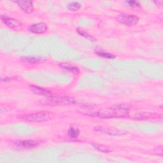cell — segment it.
<instances>
[{
  "mask_svg": "<svg viewBox=\"0 0 163 163\" xmlns=\"http://www.w3.org/2000/svg\"><path fill=\"white\" fill-rule=\"evenodd\" d=\"M23 61L27 62L31 64H34V63H41L45 62L47 59L41 56H33V57H26V58H23L21 59Z\"/></svg>",
  "mask_w": 163,
  "mask_h": 163,
  "instance_id": "cell-9",
  "label": "cell"
},
{
  "mask_svg": "<svg viewBox=\"0 0 163 163\" xmlns=\"http://www.w3.org/2000/svg\"><path fill=\"white\" fill-rule=\"evenodd\" d=\"M47 101L50 104L52 105H57L61 104H71L75 103V101L73 98L63 96H52L50 97Z\"/></svg>",
  "mask_w": 163,
  "mask_h": 163,
  "instance_id": "cell-5",
  "label": "cell"
},
{
  "mask_svg": "<svg viewBox=\"0 0 163 163\" xmlns=\"http://www.w3.org/2000/svg\"><path fill=\"white\" fill-rule=\"evenodd\" d=\"M95 53L99 56H100L101 58H104L114 59L115 58V56L114 55H113V54L110 53H107V52L102 51V50H96L95 52Z\"/></svg>",
  "mask_w": 163,
  "mask_h": 163,
  "instance_id": "cell-14",
  "label": "cell"
},
{
  "mask_svg": "<svg viewBox=\"0 0 163 163\" xmlns=\"http://www.w3.org/2000/svg\"><path fill=\"white\" fill-rule=\"evenodd\" d=\"M39 142L34 140H21L16 141L13 143V147L18 150H29L37 147Z\"/></svg>",
  "mask_w": 163,
  "mask_h": 163,
  "instance_id": "cell-4",
  "label": "cell"
},
{
  "mask_svg": "<svg viewBox=\"0 0 163 163\" xmlns=\"http://www.w3.org/2000/svg\"><path fill=\"white\" fill-rule=\"evenodd\" d=\"M59 66L61 68H62L63 69H64L65 71L69 72V73H72V74H77L79 72V69L77 67L72 66L71 64H69V63H62L59 64Z\"/></svg>",
  "mask_w": 163,
  "mask_h": 163,
  "instance_id": "cell-10",
  "label": "cell"
},
{
  "mask_svg": "<svg viewBox=\"0 0 163 163\" xmlns=\"http://www.w3.org/2000/svg\"><path fill=\"white\" fill-rule=\"evenodd\" d=\"M93 145L94 146V147L98 150L100 152H105V153H108V152H112V149L108 146L104 145H101V144H93Z\"/></svg>",
  "mask_w": 163,
  "mask_h": 163,
  "instance_id": "cell-11",
  "label": "cell"
},
{
  "mask_svg": "<svg viewBox=\"0 0 163 163\" xmlns=\"http://www.w3.org/2000/svg\"><path fill=\"white\" fill-rule=\"evenodd\" d=\"M79 130L75 129L73 126L70 127L68 130V136L71 139H77L79 137Z\"/></svg>",
  "mask_w": 163,
  "mask_h": 163,
  "instance_id": "cell-12",
  "label": "cell"
},
{
  "mask_svg": "<svg viewBox=\"0 0 163 163\" xmlns=\"http://www.w3.org/2000/svg\"><path fill=\"white\" fill-rule=\"evenodd\" d=\"M21 119L31 122H42L48 121L51 119L50 114L47 112H37L34 114L21 115Z\"/></svg>",
  "mask_w": 163,
  "mask_h": 163,
  "instance_id": "cell-2",
  "label": "cell"
},
{
  "mask_svg": "<svg viewBox=\"0 0 163 163\" xmlns=\"http://www.w3.org/2000/svg\"><path fill=\"white\" fill-rule=\"evenodd\" d=\"M155 153L160 156H162V154H163V151H162V146H159L158 147H157L155 150Z\"/></svg>",
  "mask_w": 163,
  "mask_h": 163,
  "instance_id": "cell-19",
  "label": "cell"
},
{
  "mask_svg": "<svg viewBox=\"0 0 163 163\" xmlns=\"http://www.w3.org/2000/svg\"><path fill=\"white\" fill-rule=\"evenodd\" d=\"M130 108V106L129 104H120L110 108L101 109L92 115L103 119L124 118L129 115Z\"/></svg>",
  "mask_w": 163,
  "mask_h": 163,
  "instance_id": "cell-1",
  "label": "cell"
},
{
  "mask_svg": "<svg viewBox=\"0 0 163 163\" xmlns=\"http://www.w3.org/2000/svg\"><path fill=\"white\" fill-rule=\"evenodd\" d=\"M152 114L150 113H147V112H144V113H140L137 114L134 116V119L135 120H145L147 119L149 117H150Z\"/></svg>",
  "mask_w": 163,
  "mask_h": 163,
  "instance_id": "cell-15",
  "label": "cell"
},
{
  "mask_svg": "<svg viewBox=\"0 0 163 163\" xmlns=\"http://www.w3.org/2000/svg\"><path fill=\"white\" fill-rule=\"evenodd\" d=\"M68 8L71 10V11H78L80 7H81V5L78 2H72V3H70L67 6Z\"/></svg>",
  "mask_w": 163,
  "mask_h": 163,
  "instance_id": "cell-16",
  "label": "cell"
},
{
  "mask_svg": "<svg viewBox=\"0 0 163 163\" xmlns=\"http://www.w3.org/2000/svg\"><path fill=\"white\" fill-rule=\"evenodd\" d=\"M33 91L38 94L40 95H45V96H48L51 94V93L50 91H48L47 90H45L44 89L40 88L38 86H33Z\"/></svg>",
  "mask_w": 163,
  "mask_h": 163,
  "instance_id": "cell-13",
  "label": "cell"
},
{
  "mask_svg": "<svg viewBox=\"0 0 163 163\" xmlns=\"http://www.w3.org/2000/svg\"><path fill=\"white\" fill-rule=\"evenodd\" d=\"M115 19L119 23L129 26L136 25L139 20L138 17L136 15L128 13H121L117 15L115 17Z\"/></svg>",
  "mask_w": 163,
  "mask_h": 163,
  "instance_id": "cell-3",
  "label": "cell"
},
{
  "mask_svg": "<svg viewBox=\"0 0 163 163\" xmlns=\"http://www.w3.org/2000/svg\"><path fill=\"white\" fill-rule=\"evenodd\" d=\"M154 3L159 7L162 8V1H156V2H154Z\"/></svg>",
  "mask_w": 163,
  "mask_h": 163,
  "instance_id": "cell-20",
  "label": "cell"
},
{
  "mask_svg": "<svg viewBox=\"0 0 163 163\" xmlns=\"http://www.w3.org/2000/svg\"><path fill=\"white\" fill-rule=\"evenodd\" d=\"M1 19L2 22L8 28L12 29H17L21 26V23L18 21L12 19V18H9L5 15H2Z\"/></svg>",
  "mask_w": 163,
  "mask_h": 163,
  "instance_id": "cell-7",
  "label": "cell"
},
{
  "mask_svg": "<svg viewBox=\"0 0 163 163\" xmlns=\"http://www.w3.org/2000/svg\"><path fill=\"white\" fill-rule=\"evenodd\" d=\"M15 3L18 4L21 8L28 13H31L33 12L34 6L33 3L31 1H23V0H20V1L15 2Z\"/></svg>",
  "mask_w": 163,
  "mask_h": 163,
  "instance_id": "cell-8",
  "label": "cell"
},
{
  "mask_svg": "<svg viewBox=\"0 0 163 163\" xmlns=\"http://www.w3.org/2000/svg\"><path fill=\"white\" fill-rule=\"evenodd\" d=\"M77 31L80 35L83 36V37H84L85 38H86L87 39H88V40H90V41L94 42V41L96 40L95 38H94L92 37V36L89 35L88 33L84 32L83 30H80V29H77Z\"/></svg>",
  "mask_w": 163,
  "mask_h": 163,
  "instance_id": "cell-17",
  "label": "cell"
},
{
  "mask_svg": "<svg viewBox=\"0 0 163 163\" xmlns=\"http://www.w3.org/2000/svg\"><path fill=\"white\" fill-rule=\"evenodd\" d=\"M126 3L129 5V6L133 8H138L140 7L139 3L136 1H128L126 2Z\"/></svg>",
  "mask_w": 163,
  "mask_h": 163,
  "instance_id": "cell-18",
  "label": "cell"
},
{
  "mask_svg": "<svg viewBox=\"0 0 163 163\" xmlns=\"http://www.w3.org/2000/svg\"><path fill=\"white\" fill-rule=\"evenodd\" d=\"M47 25L43 23L34 24L28 27V30L35 34H43L47 31Z\"/></svg>",
  "mask_w": 163,
  "mask_h": 163,
  "instance_id": "cell-6",
  "label": "cell"
}]
</instances>
